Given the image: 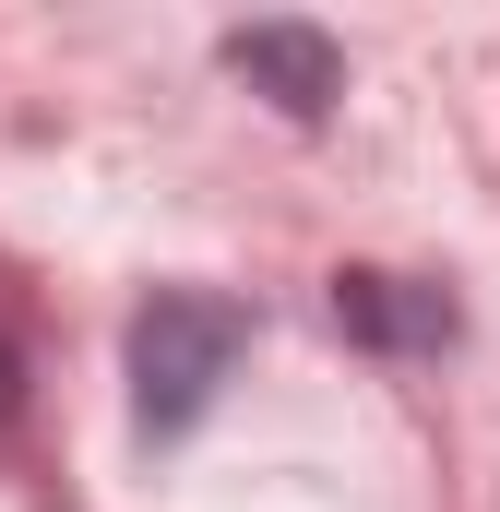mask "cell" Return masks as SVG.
Here are the masks:
<instances>
[{
	"label": "cell",
	"instance_id": "obj_1",
	"mask_svg": "<svg viewBox=\"0 0 500 512\" xmlns=\"http://www.w3.org/2000/svg\"><path fill=\"white\" fill-rule=\"evenodd\" d=\"M250 346V310L239 298H215V286H155L143 298V322H131V417L167 441V429H191L215 382L239 370Z\"/></svg>",
	"mask_w": 500,
	"mask_h": 512
},
{
	"label": "cell",
	"instance_id": "obj_2",
	"mask_svg": "<svg viewBox=\"0 0 500 512\" xmlns=\"http://www.w3.org/2000/svg\"><path fill=\"white\" fill-rule=\"evenodd\" d=\"M227 72H239L250 96H274L286 120H322V108L346 96V48H334L322 24H239V36H227Z\"/></svg>",
	"mask_w": 500,
	"mask_h": 512
},
{
	"label": "cell",
	"instance_id": "obj_3",
	"mask_svg": "<svg viewBox=\"0 0 500 512\" xmlns=\"http://www.w3.org/2000/svg\"><path fill=\"white\" fill-rule=\"evenodd\" d=\"M334 322L381 346V358H441L453 334H465V310L429 286V274H334Z\"/></svg>",
	"mask_w": 500,
	"mask_h": 512
},
{
	"label": "cell",
	"instance_id": "obj_4",
	"mask_svg": "<svg viewBox=\"0 0 500 512\" xmlns=\"http://www.w3.org/2000/svg\"><path fill=\"white\" fill-rule=\"evenodd\" d=\"M0 417H12V334H0Z\"/></svg>",
	"mask_w": 500,
	"mask_h": 512
}]
</instances>
